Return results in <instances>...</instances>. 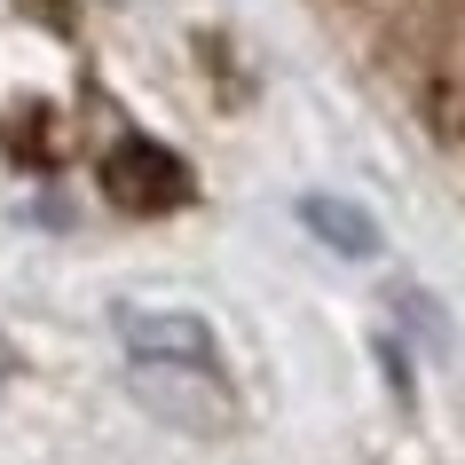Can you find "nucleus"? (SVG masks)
Segmentation results:
<instances>
[{
    "instance_id": "39448f33",
    "label": "nucleus",
    "mask_w": 465,
    "mask_h": 465,
    "mask_svg": "<svg viewBox=\"0 0 465 465\" xmlns=\"http://www.w3.org/2000/svg\"><path fill=\"white\" fill-rule=\"evenodd\" d=\"M8 371H16V355H8V340H0V387H8Z\"/></svg>"
},
{
    "instance_id": "f03ea898",
    "label": "nucleus",
    "mask_w": 465,
    "mask_h": 465,
    "mask_svg": "<svg viewBox=\"0 0 465 465\" xmlns=\"http://www.w3.org/2000/svg\"><path fill=\"white\" fill-rule=\"evenodd\" d=\"M119 340L134 363H213V331L182 308H119Z\"/></svg>"
},
{
    "instance_id": "f257e3e1",
    "label": "nucleus",
    "mask_w": 465,
    "mask_h": 465,
    "mask_svg": "<svg viewBox=\"0 0 465 465\" xmlns=\"http://www.w3.org/2000/svg\"><path fill=\"white\" fill-rule=\"evenodd\" d=\"M134 394L173 426H229V394H221L213 363H134Z\"/></svg>"
},
{
    "instance_id": "20e7f679",
    "label": "nucleus",
    "mask_w": 465,
    "mask_h": 465,
    "mask_svg": "<svg viewBox=\"0 0 465 465\" xmlns=\"http://www.w3.org/2000/svg\"><path fill=\"white\" fill-rule=\"evenodd\" d=\"M300 221L316 229L323 245H340L347 261L379 252V229H371V213H363V205H347V197H300Z\"/></svg>"
},
{
    "instance_id": "7ed1b4c3",
    "label": "nucleus",
    "mask_w": 465,
    "mask_h": 465,
    "mask_svg": "<svg viewBox=\"0 0 465 465\" xmlns=\"http://www.w3.org/2000/svg\"><path fill=\"white\" fill-rule=\"evenodd\" d=\"M103 182H111L119 205H173V197H182V166H173L158 143H119L111 166H103Z\"/></svg>"
}]
</instances>
